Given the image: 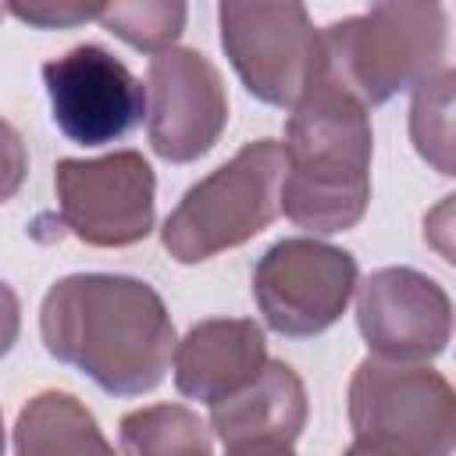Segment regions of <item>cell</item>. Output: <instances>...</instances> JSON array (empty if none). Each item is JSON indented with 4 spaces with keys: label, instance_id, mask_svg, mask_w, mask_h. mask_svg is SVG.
Returning <instances> with one entry per match:
<instances>
[{
    "label": "cell",
    "instance_id": "7c38bea8",
    "mask_svg": "<svg viewBox=\"0 0 456 456\" xmlns=\"http://www.w3.org/2000/svg\"><path fill=\"white\" fill-rule=\"evenodd\" d=\"M306 385L303 378L271 360L239 392L210 406V431L228 452H292L306 428Z\"/></svg>",
    "mask_w": 456,
    "mask_h": 456
},
{
    "label": "cell",
    "instance_id": "9c48e42d",
    "mask_svg": "<svg viewBox=\"0 0 456 456\" xmlns=\"http://www.w3.org/2000/svg\"><path fill=\"white\" fill-rule=\"evenodd\" d=\"M150 146L167 164H192L214 150L228 125L224 78L210 57L189 46L150 53Z\"/></svg>",
    "mask_w": 456,
    "mask_h": 456
},
{
    "label": "cell",
    "instance_id": "8fae6325",
    "mask_svg": "<svg viewBox=\"0 0 456 456\" xmlns=\"http://www.w3.org/2000/svg\"><path fill=\"white\" fill-rule=\"evenodd\" d=\"M356 328L381 360L428 363L449 349L452 299L424 271L378 267L356 281Z\"/></svg>",
    "mask_w": 456,
    "mask_h": 456
},
{
    "label": "cell",
    "instance_id": "e0dca14e",
    "mask_svg": "<svg viewBox=\"0 0 456 456\" xmlns=\"http://www.w3.org/2000/svg\"><path fill=\"white\" fill-rule=\"evenodd\" d=\"M185 0H103L100 25L139 53H157L185 32Z\"/></svg>",
    "mask_w": 456,
    "mask_h": 456
},
{
    "label": "cell",
    "instance_id": "ffe728a7",
    "mask_svg": "<svg viewBox=\"0 0 456 456\" xmlns=\"http://www.w3.org/2000/svg\"><path fill=\"white\" fill-rule=\"evenodd\" d=\"M21 331V303L14 296V289L7 281H0V360L14 349Z\"/></svg>",
    "mask_w": 456,
    "mask_h": 456
},
{
    "label": "cell",
    "instance_id": "d6986e66",
    "mask_svg": "<svg viewBox=\"0 0 456 456\" xmlns=\"http://www.w3.org/2000/svg\"><path fill=\"white\" fill-rule=\"evenodd\" d=\"M28 178V150H25V139L21 132L0 118V203L14 200L18 189L25 185Z\"/></svg>",
    "mask_w": 456,
    "mask_h": 456
},
{
    "label": "cell",
    "instance_id": "30bf717a",
    "mask_svg": "<svg viewBox=\"0 0 456 456\" xmlns=\"http://www.w3.org/2000/svg\"><path fill=\"white\" fill-rule=\"evenodd\" d=\"M43 82L53 125L78 146H107L142 121V82L100 43H82L46 61Z\"/></svg>",
    "mask_w": 456,
    "mask_h": 456
},
{
    "label": "cell",
    "instance_id": "44dd1931",
    "mask_svg": "<svg viewBox=\"0 0 456 456\" xmlns=\"http://www.w3.org/2000/svg\"><path fill=\"white\" fill-rule=\"evenodd\" d=\"M4 445H7V442H4V417H0V452H4Z\"/></svg>",
    "mask_w": 456,
    "mask_h": 456
},
{
    "label": "cell",
    "instance_id": "8992f818",
    "mask_svg": "<svg viewBox=\"0 0 456 456\" xmlns=\"http://www.w3.org/2000/svg\"><path fill=\"white\" fill-rule=\"evenodd\" d=\"M360 281L356 256L314 235L278 239L253 267V299L281 338H314L349 306Z\"/></svg>",
    "mask_w": 456,
    "mask_h": 456
},
{
    "label": "cell",
    "instance_id": "7a4b0ae2",
    "mask_svg": "<svg viewBox=\"0 0 456 456\" xmlns=\"http://www.w3.org/2000/svg\"><path fill=\"white\" fill-rule=\"evenodd\" d=\"M289 110L278 210L310 235L356 228L370 203V107L317 57Z\"/></svg>",
    "mask_w": 456,
    "mask_h": 456
},
{
    "label": "cell",
    "instance_id": "277c9868",
    "mask_svg": "<svg viewBox=\"0 0 456 456\" xmlns=\"http://www.w3.org/2000/svg\"><path fill=\"white\" fill-rule=\"evenodd\" d=\"M285 153L274 139L246 142L232 160L185 189L160 228V242L178 264H203L271 228Z\"/></svg>",
    "mask_w": 456,
    "mask_h": 456
},
{
    "label": "cell",
    "instance_id": "3957f363",
    "mask_svg": "<svg viewBox=\"0 0 456 456\" xmlns=\"http://www.w3.org/2000/svg\"><path fill=\"white\" fill-rule=\"evenodd\" d=\"M449 14L442 0H374L367 14L317 32L321 64L367 107H381L445 64Z\"/></svg>",
    "mask_w": 456,
    "mask_h": 456
},
{
    "label": "cell",
    "instance_id": "52a82bcc",
    "mask_svg": "<svg viewBox=\"0 0 456 456\" xmlns=\"http://www.w3.org/2000/svg\"><path fill=\"white\" fill-rule=\"evenodd\" d=\"M221 50L246 93L289 110L317 61V28L303 0H217Z\"/></svg>",
    "mask_w": 456,
    "mask_h": 456
},
{
    "label": "cell",
    "instance_id": "ba28073f",
    "mask_svg": "<svg viewBox=\"0 0 456 456\" xmlns=\"http://www.w3.org/2000/svg\"><path fill=\"white\" fill-rule=\"evenodd\" d=\"M61 224L86 246L121 249L153 232L157 178L139 150H114L107 157H61L53 167Z\"/></svg>",
    "mask_w": 456,
    "mask_h": 456
},
{
    "label": "cell",
    "instance_id": "6da1fadb",
    "mask_svg": "<svg viewBox=\"0 0 456 456\" xmlns=\"http://www.w3.org/2000/svg\"><path fill=\"white\" fill-rule=\"evenodd\" d=\"M46 353L118 399L153 392L175 356L160 292L132 274L82 271L50 285L39 306Z\"/></svg>",
    "mask_w": 456,
    "mask_h": 456
},
{
    "label": "cell",
    "instance_id": "9a60e30c",
    "mask_svg": "<svg viewBox=\"0 0 456 456\" xmlns=\"http://www.w3.org/2000/svg\"><path fill=\"white\" fill-rule=\"evenodd\" d=\"M118 428V449L128 456H207L214 449L210 424L182 403L132 410Z\"/></svg>",
    "mask_w": 456,
    "mask_h": 456
},
{
    "label": "cell",
    "instance_id": "4fadbf2b",
    "mask_svg": "<svg viewBox=\"0 0 456 456\" xmlns=\"http://www.w3.org/2000/svg\"><path fill=\"white\" fill-rule=\"evenodd\" d=\"M267 363L264 328L249 317H207L175 342V388L203 406L249 385Z\"/></svg>",
    "mask_w": 456,
    "mask_h": 456
},
{
    "label": "cell",
    "instance_id": "2e32d148",
    "mask_svg": "<svg viewBox=\"0 0 456 456\" xmlns=\"http://www.w3.org/2000/svg\"><path fill=\"white\" fill-rule=\"evenodd\" d=\"M452 68L442 64L435 75L413 86V103H410V139L417 153L445 178L456 175L452 164Z\"/></svg>",
    "mask_w": 456,
    "mask_h": 456
},
{
    "label": "cell",
    "instance_id": "5bb4252c",
    "mask_svg": "<svg viewBox=\"0 0 456 456\" xmlns=\"http://www.w3.org/2000/svg\"><path fill=\"white\" fill-rule=\"evenodd\" d=\"M14 452L50 456V452H110L96 417L71 392H36L14 424Z\"/></svg>",
    "mask_w": 456,
    "mask_h": 456
},
{
    "label": "cell",
    "instance_id": "5b68a950",
    "mask_svg": "<svg viewBox=\"0 0 456 456\" xmlns=\"http://www.w3.org/2000/svg\"><path fill=\"white\" fill-rule=\"evenodd\" d=\"M349 452H428L456 445V395L428 363L367 356L349 378Z\"/></svg>",
    "mask_w": 456,
    "mask_h": 456
},
{
    "label": "cell",
    "instance_id": "ac0fdd59",
    "mask_svg": "<svg viewBox=\"0 0 456 456\" xmlns=\"http://www.w3.org/2000/svg\"><path fill=\"white\" fill-rule=\"evenodd\" d=\"M7 11L28 28L64 32L100 18L103 0H7Z\"/></svg>",
    "mask_w": 456,
    "mask_h": 456
},
{
    "label": "cell",
    "instance_id": "7402d4cb",
    "mask_svg": "<svg viewBox=\"0 0 456 456\" xmlns=\"http://www.w3.org/2000/svg\"><path fill=\"white\" fill-rule=\"evenodd\" d=\"M4 14H7V0H0V21H4Z\"/></svg>",
    "mask_w": 456,
    "mask_h": 456
}]
</instances>
